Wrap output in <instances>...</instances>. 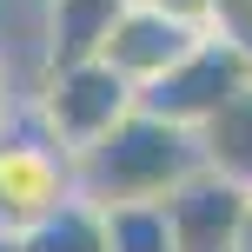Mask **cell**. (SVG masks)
<instances>
[{
  "mask_svg": "<svg viewBox=\"0 0 252 252\" xmlns=\"http://www.w3.org/2000/svg\"><path fill=\"white\" fill-rule=\"evenodd\" d=\"M139 7H159V13H173V20H186V27L213 20V0H139Z\"/></svg>",
  "mask_w": 252,
  "mask_h": 252,
  "instance_id": "12",
  "label": "cell"
},
{
  "mask_svg": "<svg viewBox=\"0 0 252 252\" xmlns=\"http://www.w3.org/2000/svg\"><path fill=\"white\" fill-rule=\"evenodd\" d=\"M139 106V87L126 73H113L106 60H73V66H40V87L27 100V113L40 120V133L60 153H87Z\"/></svg>",
  "mask_w": 252,
  "mask_h": 252,
  "instance_id": "2",
  "label": "cell"
},
{
  "mask_svg": "<svg viewBox=\"0 0 252 252\" xmlns=\"http://www.w3.org/2000/svg\"><path fill=\"white\" fill-rule=\"evenodd\" d=\"M206 159V133L192 126H173L146 106H133L100 146H87L73 159L80 173V199L93 206H133V199H166L173 186H186Z\"/></svg>",
  "mask_w": 252,
  "mask_h": 252,
  "instance_id": "1",
  "label": "cell"
},
{
  "mask_svg": "<svg viewBox=\"0 0 252 252\" xmlns=\"http://www.w3.org/2000/svg\"><path fill=\"white\" fill-rule=\"evenodd\" d=\"M206 33L232 40V47L252 60V0H213V20H206Z\"/></svg>",
  "mask_w": 252,
  "mask_h": 252,
  "instance_id": "11",
  "label": "cell"
},
{
  "mask_svg": "<svg viewBox=\"0 0 252 252\" xmlns=\"http://www.w3.org/2000/svg\"><path fill=\"white\" fill-rule=\"evenodd\" d=\"M239 93H252V60L232 47V40L206 33L199 47L173 66V73H159L146 93H139V106H146V113H159V120H173V126L206 133V126L226 113Z\"/></svg>",
  "mask_w": 252,
  "mask_h": 252,
  "instance_id": "4",
  "label": "cell"
},
{
  "mask_svg": "<svg viewBox=\"0 0 252 252\" xmlns=\"http://www.w3.org/2000/svg\"><path fill=\"white\" fill-rule=\"evenodd\" d=\"M206 40V27H186V20H173V13H159V7H126V20L113 27V40H106V53L100 60L113 66V73H126L139 93L153 87L159 73H173L179 60H186L192 47Z\"/></svg>",
  "mask_w": 252,
  "mask_h": 252,
  "instance_id": "6",
  "label": "cell"
},
{
  "mask_svg": "<svg viewBox=\"0 0 252 252\" xmlns=\"http://www.w3.org/2000/svg\"><path fill=\"white\" fill-rule=\"evenodd\" d=\"M246 199H252V186H239V179L219 173V166H199L186 186H173L166 192V219H173L179 252H232Z\"/></svg>",
  "mask_w": 252,
  "mask_h": 252,
  "instance_id": "5",
  "label": "cell"
},
{
  "mask_svg": "<svg viewBox=\"0 0 252 252\" xmlns=\"http://www.w3.org/2000/svg\"><path fill=\"white\" fill-rule=\"evenodd\" d=\"M133 0H47V66L100 60Z\"/></svg>",
  "mask_w": 252,
  "mask_h": 252,
  "instance_id": "7",
  "label": "cell"
},
{
  "mask_svg": "<svg viewBox=\"0 0 252 252\" xmlns=\"http://www.w3.org/2000/svg\"><path fill=\"white\" fill-rule=\"evenodd\" d=\"M20 239H27V252H113L106 246V213L93 199H66L53 219H40Z\"/></svg>",
  "mask_w": 252,
  "mask_h": 252,
  "instance_id": "8",
  "label": "cell"
},
{
  "mask_svg": "<svg viewBox=\"0 0 252 252\" xmlns=\"http://www.w3.org/2000/svg\"><path fill=\"white\" fill-rule=\"evenodd\" d=\"M0 252H27V239L20 232H0Z\"/></svg>",
  "mask_w": 252,
  "mask_h": 252,
  "instance_id": "15",
  "label": "cell"
},
{
  "mask_svg": "<svg viewBox=\"0 0 252 252\" xmlns=\"http://www.w3.org/2000/svg\"><path fill=\"white\" fill-rule=\"evenodd\" d=\"M106 213V246L113 252H179L166 199H133V206H100Z\"/></svg>",
  "mask_w": 252,
  "mask_h": 252,
  "instance_id": "9",
  "label": "cell"
},
{
  "mask_svg": "<svg viewBox=\"0 0 252 252\" xmlns=\"http://www.w3.org/2000/svg\"><path fill=\"white\" fill-rule=\"evenodd\" d=\"M13 106H20V100H13V80H7V60H0V120H7Z\"/></svg>",
  "mask_w": 252,
  "mask_h": 252,
  "instance_id": "13",
  "label": "cell"
},
{
  "mask_svg": "<svg viewBox=\"0 0 252 252\" xmlns=\"http://www.w3.org/2000/svg\"><path fill=\"white\" fill-rule=\"evenodd\" d=\"M232 252H252V199H246V219H239V239H232Z\"/></svg>",
  "mask_w": 252,
  "mask_h": 252,
  "instance_id": "14",
  "label": "cell"
},
{
  "mask_svg": "<svg viewBox=\"0 0 252 252\" xmlns=\"http://www.w3.org/2000/svg\"><path fill=\"white\" fill-rule=\"evenodd\" d=\"M66 199H80L73 153L53 146L40 133V120L27 113V100H20L0 120V232H33Z\"/></svg>",
  "mask_w": 252,
  "mask_h": 252,
  "instance_id": "3",
  "label": "cell"
},
{
  "mask_svg": "<svg viewBox=\"0 0 252 252\" xmlns=\"http://www.w3.org/2000/svg\"><path fill=\"white\" fill-rule=\"evenodd\" d=\"M206 159L219 173H232L239 186H252V93H239L226 113L206 126Z\"/></svg>",
  "mask_w": 252,
  "mask_h": 252,
  "instance_id": "10",
  "label": "cell"
}]
</instances>
